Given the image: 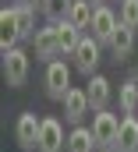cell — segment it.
Listing matches in <instances>:
<instances>
[{"label": "cell", "mask_w": 138, "mask_h": 152, "mask_svg": "<svg viewBox=\"0 0 138 152\" xmlns=\"http://www.w3.org/2000/svg\"><path fill=\"white\" fill-rule=\"evenodd\" d=\"M71 4H74V0H43V14H46L50 21H60V18H68Z\"/></svg>", "instance_id": "18"}, {"label": "cell", "mask_w": 138, "mask_h": 152, "mask_svg": "<svg viewBox=\"0 0 138 152\" xmlns=\"http://www.w3.org/2000/svg\"><path fill=\"white\" fill-rule=\"evenodd\" d=\"M39 131H43V120L35 113H21L18 117V124H14V138H18V145L25 152L39 149Z\"/></svg>", "instance_id": "5"}, {"label": "cell", "mask_w": 138, "mask_h": 152, "mask_svg": "<svg viewBox=\"0 0 138 152\" xmlns=\"http://www.w3.org/2000/svg\"><path fill=\"white\" fill-rule=\"evenodd\" d=\"M110 50H113L117 57H128V53L135 50V28H128V25L120 21L117 32H113V39H110Z\"/></svg>", "instance_id": "14"}, {"label": "cell", "mask_w": 138, "mask_h": 152, "mask_svg": "<svg viewBox=\"0 0 138 152\" xmlns=\"http://www.w3.org/2000/svg\"><path fill=\"white\" fill-rule=\"evenodd\" d=\"M25 4H43V0H25Z\"/></svg>", "instance_id": "21"}, {"label": "cell", "mask_w": 138, "mask_h": 152, "mask_svg": "<svg viewBox=\"0 0 138 152\" xmlns=\"http://www.w3.org/2000/svg\"><path fill=\"white\" fill-rule=\"evenodd\" d=\"M68 92H71V67L64 60H50V64H46V96L64 103Z\"/></svg>", "instance_id": "3"}, {"label": "cell", "mask_w": 138, "mask_h": 152, "mask_svg": "<svg viewBox=\"0 0 138 152\" xmlns=\"http://www.w3.org/2000/svg\"><path fill=\"white\" fill-rule=\"evenodd\" d=\"M92 110V103H89V92L85 88H71L68 96H64V120L78 127V120Z\"/></svg>", "instance_id": "10"}, {"label": "cell", "mask_w": 138, "mask_h": 152, "mask_svg": "<svg viewBox=\"0 0 138 152\" xmlns=\"http://www.w3.org/2000/svg\"><path fill=\"white\" fill-rule=\"evenodd\" d=\"M14 14H18V28H21V39H35V11L32 4H14Z\"/></svg>", "instance_id": "15"}, {"label": "cell", "mask_w": 138, "mask_h": 152, "mask_svg": "<svg viewBox=\"0 0 138 152\" xmlns=\"http://www.w3.org/2000/svg\"><path fill=\"white\" fill-rule=\"evenodd\" d=\"M120 21L128 28H138V0H120Z\"/></svg>", "instance_id": "19"}, {"label": "cell", "mask_w": 138, "mask_h": 152, "mask_svg": "<svg viewBox=\"0 0 138 152\" xmlns=\"http://www.w3.org/2000/svg\"><path fill=\"white\" fill-rule=\"evenodd\" d=\"M18 42H21V28H18V14H14V7H4V11H0V53L14 50Z\"/></svg>", "instance_id": "9"}, {"label": "cell", "mask_w": 138, "mask_h": 152, "mask_svg": "<svg viewBox=\"0 0 138 152\" xmlns=\"http://www.w3.org/2000/svg\"><path fill=\"white\" fill-rule=\"evenodd\" d=\"M117 25H120V18L110 11V7H96V14H92V39L96 42H110L113 39V32H117Z\"/></svg>", "instance_id": "8"}, {"label": "cell", "mask_w": 138, "mask_h": 152, "mask_svg": "<svg viewBox=\"0 0 138 152\" xmlns=\"http://www.w3.org/2000/svg\"><path fill=\"white\" fill-rule=\"evenodd\" d=\"M99 46H103V42H96L92 36H81L78 50L71 53V57H74V67H78L81 75H89V78L96 75V64H99Z\"/></svg>", "instance_id": "6"}, {"label": "cell", "mask_w": 138, "mask_h": 152, "mask_svg": "<svg viewBox=\"0 0 138 152\" xmlns=\"http://www.w3.org/2000/svg\"><path fill=\"white\" fill-rule=\"evenodd\" d=\"M92 149H96L92 127H74L68 134V152H92Z\"/></svg>", "instance_id": "16"}, {"label": "cell", "mask_w": 138, "mask_h": 152, "mask_svg": "<svg viewBox=\"0 0 138 152\" xmlns=\"http://www.w3.org/2000/svg\"><path fill=\"white\" fill-rule=\"evenodd\" d=\"M68 142H64V124L57 117H43V131H39V149L35 152H64Z\"/></svg>", "instance_id": "4"}, {"label": "cell", "mask_w": 138, "mask_h": 152, "mask_svg": "<svg viewBox=\"0 0 138 152\" xmlns=\"http://www.w3.org/2000/svg\"><path fill=\"white\" fill-rule=\"evenodd\" d=\"M85 92H89V103H92V110H96V113L106 110V103H110V78L92 75V78H89V85H85Z\"/></svg>", "instance_id": "11"}, {"label": "cell", "mask_w": 138, "mask_h": 152, "mask_svg": "<svg viewBox=\"0 0 138 152\" xmlns=\"http://www.w3.org/2000/svg\"><path fill=\"white\" fill-rule=\"evenodd\" d=\"M92 14H96V7H92L89 0H74L64 21H68V25H74V28L81 32V28H89V25H92Z\"/></svg>", "instance_id": "13"}, {"label": "cell", "mask_w": 138, "mask_h": 152, "mask_svg": "<svg viewBox=\"0 0 138 152\" xmlns=\"http://www.w3.org/2000/svg\"><path fill=\"white\" fill-rule=\"evenodd\" d=\"M92 138H96L99 149H117V138H120V120H117V113L99 110V113L92 117Z\"/></svg>", "instance_id": "1"}, {"label": "cell", "mask_w": 138, "mask_h": 152, "mask_svg": "<svg viewBox=\"0 0 138 152\" xmlns=\"http://www.w3.org/2000/svg\"><path fill=\"white\" fill-rule=\"evenodd\" d=\"M113 152H138V117H120V138Z\"/></svg>", "instance_id": "12"}, {"label": "cell", "mask_w": 138, "mask_h": 152, "mask_svg": "<svg viewBox=\"0 0 138 152\" xmlns=\"http://www.w3.org/2000/svg\"><path fill=\"white\" fill-rule=\"evenodd\" d=\"M89 4H92V7H103V0H89Z\"/></svg>", "instance_id": "20"}, {"label": "cell", "mask_w": 138, "mask_h": 152, "mask_svg": "<svg viewBox=\"0 0 138 152\" xmlns=\"http://www.w3.org/2000/svg\"><path fill=\"white\" fill-rule=\"evenodd\" d=\"M120 110H124V117L138 113V78H131V81L120 85Z\"/></svg>", "instance_id": "17"}, {"label": "cell", "mask_w": 138, "mask_h": 152, "mask_svg": "<svg viewBox=\"0 0 138 152\" xmlns=\"http://www.w3.org/2000/svg\"><path fill=\"white\" fill-rule=\"evenodd\" d=\"M35 57H43V60H57V57H64V53H60V21L39 28V36H35Z\"/></svg>", "instance_id": "7"}, {"label": "cell", "mask_w": 138, "mask_h": 152, "mask_svg": "<svg viewBox=\"0 0 138 152\" xmlns=\"http://www.w3.org/2000/svg\"><path fill=\"white\" fill-rule=\"evenodd\" d=\"M29 67H32V60H29V53H25L21 46H14V50H7V53H4V78H7V85H11V88L25 85Z\"/></svg>", "instance_id": "2"}]
</instances>
